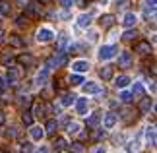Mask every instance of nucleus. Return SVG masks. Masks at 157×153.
Instances as JSON below:
<instances>
[{"mask_svg":"<svg viewBox=\"0 0 157 153\" xmlns=\"http://www.w3.org/2000/svg\"><path fill=\"white\" fill-rule=\"evenodd\" d=\"M140 21V17H138V14L136 12H126V14L122 16V25L124 27H136V23Z\"/></svg>","mask_w":157,"mask_h":153,"instance_id":"6e6552de","label":"nucleus"},{"mask_svg":"<svg viewBox=\"0 0 157 153\" xmlns=\"http://www.w3.org/2000/svg\"><path fill=\"white\" fill-rule=\"evenodd\" d=\"M99 76L103 78V82H111L113 76H114V68H113L111 64H109V66H103V68H101V72H99Z\"/></svg>","mask_w":157,"mask_h":153,"instance_id":"2eb2a0df","label":"nucleus"},{"mask_svg":"<svg viewBox=\"0 0 157 153\" xmlns=\"http://www.w3.org/2000/svg\"><path fill=\"white\" fill-rule=\"evenodd\" d=\"M17 136V130L16 128H12V130H8V138H16Z\"/></svg>","mask_w":157,"mask_h":153,"instance_id":"a19ab883","label":"nucleus"},{"mask_svg":"<svg viewBox=\"0 0 157 153\" xmlns=\"http://www.w3.org/2000/svg\"><path fill=\"white\" fill-rule=\"evenodd\" d=\"M103 136H105V130H103V128H99V130L93 134V140H95V142H97V140H101Z\"/></svg>","mask_w":157,"mask_h":153,"instance_id":"f704fd0d","label":"nucleus"},{"mask_svg":"<svg viewBox=\"0 0 157 153\" xmlns=\"http://www.w3.org/2000/svg\"><path fill=\"white\" fill-rule=\"evenodd\" d=\"M6 41V33H4V29H0V43H4Z\"/></svg>","mask_w":157,"mask_h":153,"instance_id":"49530a36","label":"nucleus"},{"mask_svg":"<svg viewBox=\"0 0 157 153\" xmlns=\"http://www.w3.org/2000/svg\"><path fill=\"white\" fill-rule=\"evenodd\" d=\"M72 72H76V74H83V72H89V68H91V62L89 60H74V62L70 64Z\"/></svg>","mask_w":157,"mask_h":153,"instance_id":"20e7f679","label":"nucleus"},{"mask_svg":"<svg viewBox=\"0 0 157 153\" xmlns=\"http://www.w3.org/2000/svg\"><path fill=\"white\" fill-rule=\"evenodd\" d=\"M130 83H132L130 76H118L117 79H114V87H117V89H124V87H128Z\"/></svg>","mask_w":157,"mask_h":153,"instance_id":"ddd939ff","label":"nucleus"},{"mask_svg":"<svg viewBox=\"0 0 157 153\" xmlns=\"http://www.w3.org/2000/svg\"><path fill=\"white\" fill-rule=\"evenodd\" d=\"M132 95L134 97H140L142 93H144V85H142V82H134V85H132Z\"/></svg>","mask_w":157,"mask_h":153,"instance_id":"bb28decb","label":"nucleus"},{"mask_svg":"<svg viewBox=\"0 0 157 153\" xmlns=\"http://www.w3.org/2000/svg\"><path fill=\"white\" fill-rule=\"evenodd\" d=\"M37 153H49V151H47V147H41V149H39Z\"/></svg>","mask_w":157,"mask_h":153,"instance_id":"09e8293b","label":"nucleus"},{"mask_svg":"<svg viewBox=\"0 0 157 153\" xmlns=\"http://www.w3.org/2000/svg\"><path fill=\"white\" fill-rule=\"evenodd\" d=\"M17 20H20V21H17V25H20V27H23V25H27V17H17Z\"/></svg>","mask_w":157,"mask_h":153,"instance_id":"ea45409f","label":"nucleus"},{"mask_svg":"<svg viewBox=\"0 0 157 153\" xmlns=\"http://www.w3.org/2000/svg\"><path fill=\"white\" fill-rule=\"evenodd\" d=\"M70 83H72V85H82V83H83V76H82V74H76V72H74V74L70 76Z\"/></svg>","mask_w":157,"mask_h":153,"instance_id":"c85d7f7f","label":"nucleus"},{"mask_svg":"<svg viewBox=\"0 0 157 153\" xmlns=\"http://www.w3.org/2000/svg\"><path fill=\"white\" fill-rule=\"evenodd\" d=\"M17 4H20V8H25L29 2H27V0H17Z\"/></svg>","mask_w":157,"mask_h":153,"instance_id":"c03bdc74","label":"nucleus"},{"mask_svg":"<svg viewBox=\"0 0 157 153\" xmlns=\"http://www.w3.org/2000/svg\"><path fill=\"white\" fill-rule=\"evenodd\" d=\"M146 143L149 147H155V126H147L146 128Z\"/></svg>","mask_w":157,"mask_h":153,"instance_id":"dca6fc26","label":"nucleus"},{"mask_svg":"<svg viewBox=\"0 0 157 153\" xmlns=\"http://www.w3.org/2000/svg\"><path fill=\"white\" fill-rule=\"evenodd\" d=\"M54 143H56V147H58V149H64V147H66V140H62V138L56 140Z\"/></svg>","mask_w":157,"mask_h":153,"instance_id":"58836bf2","label":"nucleus"},{"mask_svg":"<svg viewBox=\"0 0 157 153\" xmlns=\"http://www.w3.org/2000/svg\"><path fill=\"white\" fill-rule=\"evenodd\" d=\"M12 14V6L8 0H0V16L2 17H8Z\"/></svg>","mask_w":157,"mask_h":153,"instance_id":"412c9836","label":"nucleus"},{"mask_svg":"<svg viewBox=\"0 0 157 153\" xmlns=\"http://www.w3.org/2000/svg\"><path fill=\"white\" fill-rule=\"evenodd\" d=\"M23 122H25L27 126H31V124H33V114H29V113H25V114H23Z\"/></svg>","mask_w":157,"mask_h":153,"instance_id":"72a5a7b5","label":"nucleus"},{"mask_svg":"<svg viewBox=\"0 0 157 153\" xmlns=\"http://www.w3.org/2000/svg\"><path fill=\"white\" fill-rule=\"evenodd\" d=\"M86 31H87V35H86V37H87V41H89V43H97V39H99V31H97V29H91V27H87Z\"/></svg>","mask_w":157,"mask_h":153,"instance_id":"393cba45","label":"nucleus"},{"mask_svg":"<svg viewBox=\"0 0 157 153\" xmlns=\"http://www.w3.org/2000/svg\"><path fill=\"white\" fill-rule=\"evenodd\" d=\"M147 85H149V89H151V93H155V83H153V82H149Z\"/></svg>","mask_w":157,"mask_h":153,"instance_id":"de8ad7c7","label":"nucleus"},{"mask_svg":"<svg viewBox=\"0 0 157 153\" xmlns=\"http://www.w3.org/2000/svg\"><path fill=\"white\" fill-rule=\"evenodd\" d=\"M70 147H72V149H74L76 153H83V145H80V143H72V145H70Z\"/></svg>","mask_w":157,"mask_h":153,"instance_id":"e433bc0d","label":"nucleus"},{"mask_svg":"<svg viewBox=\"0 0 157 153\" xmlns=\"http://www.w3.org/2000/svg\"><path fill=\"white\" fill-rule=\"evenodd\" d=\"M41 2H49V0H41Z\"/></svg>","mask_w":157,"mask_h":153,"instance_id":"8fccbe9b","label":"nucleus"},{"mask_svg":"<svg viewBox=\"0 0 157 153\" xmlns=\"http://www.w3.org/2000/svg\"><path fill=\"white\" fill-rule=\"evenodd\" d=\"M10 45H14V47H21L23 43H21V39H20V37H16V35H12V37H10Z\"/></svg>","mask_w":157,"mask_h":153,"instance_id":"473e14b6","label":"nucleus"},{"mask_svg":"<svg viewBox=\"0 0 157 153\" xmlns=\"http://www.w3.org/2000/svg\"><path fill=\"white\" fill-rule=\"evenodd\" d=\"M118 66H122V68H128V66H132V54H130V51H124V52L118 56Z\"/></svg>","mask_w":157,"mask_h":153,"instance_id":"4468645a","label":"nucleus"},{"mask_svg":"<svg viewBox=\"0 0 157 153\" xmlns=\"http://www.w3.org/2000/svg\"><path fill=\"white\" fill-rule=\"evenodd\" d=\"M68 43H70L68 33H62V35H60V39H58V52H64L66 47H68Z\"/></svg>","mask_w":157,"mask_h":153,"instance_id":"b1692460","label":"nucleus"},{"mask_svg":"<svg viewBox=\"0 0 157 153\" xmlns=\"http://www.w3.org/2000/svg\"><path fill=\"white\" fill-rule=\"evenodd\" d=\"M93 153H107V149L103 147V145H99V147H95V149H93Z\"/></svg>","mask_w":157,"mask_h":153,"instance_id":"79ce46f5","label":"nucleus"},{"mask_svg":"<svg viewBox=\"0 0 157 153\" xmlns=\"http://www.w3.org/2000/svg\"><path fill=\"white\" fill-rule=\"evenodd\" d=\"M136 51L140 52V54H149V52H151V45H149L147 41H142V43H138V45H136Z\"/></svg>","mask_w":157,"mask_h":153,"instance_id":"5701e85b","label":"nucleus"},{"mask_svg":"<svg viewBox=\"0 0 157 153\" xmlns=\"http://www.w3.org/2000/svg\"><path fill=\"white\" fill-rule=\"evenodd\" d=\"M91 23H93V20H91V14H80L78 16V20H76V25H78V29H83L86 31L87 27H91Z\"/></svg>","mask_w":157,"mask_h":153,"instance_id":"0eeeda50","label":"nucleus"},{"mask_svg":"<svg viewBox=\"0 0 157 153\" xmlns=\"http://www.w3.org/2000/svg\"><path fill=\"white\" fill-rule=\"evenodd\" d=\"M33 147H31V143H23L21 145V153H31Z\"/></svg>","mask_w":157,"mask_h":153,"instance_id":"4c0bfd02","label":"nucleus"},{"mask_svg":"<svg viewBox=\"0 0 157 153\" xmlns=\"http://www.w3.org/2000/svg\"><path fill=\"white\" fill-rule=\"evenodd\" d=\"M4 122H6V114H4L2 111H0V126H2V124H4Z\"/></svg>","mask_w":157,"mask_h":153,"instance_id":"a18cd8bd","label":"nucleus"},{"mask_svg":"<svg viewBox=\"0 0 157 153\" xmlns=\"http://www.w3.org/2000/svg\"><path fill=\"white\" fill-rule=\"evenodd\" d=\"M149 109H153V99L151 97H142L140 101V113H149Z\"/></svg>","mask_w":157,"mask_h":153,"instance_id":"f3484780","label":"nucleus"},{"mask_svg":"<svg viewBox=\"0 0 157 153\" xmlns=\"http://www.w3.org/2000/svg\"><path fill=\"white\" fill-rule=\"evenodd\" d=\"M17 79H20V74H17V70L12 66L10 72H8V76H6V82H8V85H16Z\"/></svg>","mask_w":157,"mask_h":153,"instance_id":"6ab92c4d","label":"nucleus"},{"mask_svg":"<svg viewBox=\"0 0 157 153\" xmlns=\"http://www.w3.org/2000/svg\"><path fill=\"white\" fill-rule=\"evenodd\" d=\"M136 37H138V31H136V29H132V27L122 35V39H124V41H134Z\"/></svg>","mask_w":157,"mask_h":153,"instance_id":"c756f323","label":"nucleus"},{"mask_svg":"<svg viewBox=\"0 0 157 153\" xmlns=\"http://www.w3.org/2000/svg\"><path fill=\"white\" fill-rule=\"evenodd\" d=\"M60 2V6H62V8H66V10H70L72 6H76V0H58Z\"/></svg>","mask_w":157,"mask_h":153,"instance_id":"2f4dec72","label":"nucleus"},{"mask_svg":"<svg viewBox=\"0 0 157 153\" xmlns=\"http://www.w3.org/2000/svg\"><path fill=\"white\" fill-rule=\"evenodd\" d=\"M99 21H101V25H103V27H113V25H114V16L103 14V16L99 17Z\"/></svg>","mask_w":157,"mask_h":153,"instance_id":"4be33fe9","label":"nucleus"},{"mask_svg":"<svg viewBox=\"0 0 157 153\" xmlns=\"http://www.w3.org/2000/svg\"><path fill=\"white\" fill-rule=\"evenodd\" d=\"M82 91L86 95H101L103 93V89H101V85L97 82H87V83H82Z\"/></svg>","mask_w":157,"mask_h":153,"instance_id":"39448f33","label":"nucleus"},{"mask_svg":"<svg viewBox=\"0 0 157 153\" xmlns=\"http://www.w3.org/2000/svg\"><path fill=\"white\" fill-rule=\"evenodd\" d=\"M118 54V48H117V45H113V43H107V45H103L97 51V58L101 60V62H107V60H111V58H114Z\"/></svg>","mask_w":157,"mask_h":153,"instance_id":"f257e3e1","label":"nucleus"},{"mask_svg":"<svg viewBox=\"0 0 157 153\" xmlns=\"http://www.w3.org/2000/svg\"><path fill=\"white\" fill-rule=\"evenodd\" d=\"M29 134H31V140H33V142H41V140L45 138V130L41 126H35V124L29 126Z\"/></svg>","mask_w":157,"mask_h":153,"instance_id":"9d476101","label":"nucleus"},{"mask_svg":"<svg viewBox=\"0 0 157 153\" xmlns=\"http://www.w3.org/2000/svg\"><path fill=\"white\" fill-rule=\"evenodd\" d=\"M20 103H21V105H29V97H27V95H25V97H21Z\"/></svg>","mask_w":157,"mask_h":153,"instance_id":"37998d69","label":"nucleus"},{"mask_svg":"<svg viewBox=\"0 0 157 153\" xmlns=\"http://www.w3.org/2000/svg\"><path fill=\"white\" fill-rule=\"evenodd\" d=\"M74 101H76V95L74 93H64L62 99H60V105H62L64 109H68V107L74 105Z\"/></svg>","mask_w":157,"mask_h":153,"instance_id":"a211bd4d","label":"nucleus"},{"mask_svg":"<svg viewBox=\"0 0 157 153\" xmlns=\"http://www.w3.org/2000/svg\"><path fill=\"white\" fill-rule=\"evenodd\" d=\"M80 128H82V124H80V122H70L66 130H68V134H70V136H76V134H80Z\"/></svg>","mask_w":157,"mask_h":153,"instance_id":"a878e982","label":"nucleus"},{"mask_svg":"<svg viewBox=\"0 0 157 153\" xmlns=\"http://www.w3.org/2000/svg\"><path fill=\"white\" fill-rule=\"evenodd\" d=\"M17 60H20V64H23V66H31V64L35 62V58L31 56V54H21Z\"/></svg>","mask_w":157,"mask_h":153,"instance_id":"cd10ccee","label":"nucleus"},{"mask_svg":"<svg viewBox=\"0 0 157 153\" xmlns=\"http://www.w3.org/2000/svg\"><path fill=\"white\" fill-rule=\"evenodd\" d=\"M74 111L80 116L87 114V111H89V99L87 97H78V99L74 101Z\"/></svg>","mask_w":157,"mask_h":153,"instance_id":"7ed1b4c3","label":"nucleus"},{"mask_svg":"<svg viewBox=\"0 0 157 153\" xmlns=\"http://www.w3.org/2000/svg\"><path fill=\"white\" fill-rule=\"evenodd\" d=\"M60 17H62V20H64V21H68V20H70V17H72V14H70V12H68V10H66V8H64V12H60Z\"/></svg>","mask_w":157,"mask_h":153,"instance_id":"c9c22d12","label":"nucleus"},{"mask_svg":"<svg viewBox=\"0 0 157 153\" xmlns=\"http://www.w3.org/2000/svg\"><path fill=\"white\" fill-rule=\"evenodd\" d=\"M49 79H51V70H49V68H43V70L37 74V78H35V85L43 87V85L49 83Z\"/></svg>","mask_w":157,"mask_h":153,"instance_id":"1a4fd4ad","label":"nucleus"},{"mask_svg":"<svg viewBox=\"0 0 157 153\" xmlns=\"http://www.w3.org/2000/svg\"><path fill=\"white\" fill-rule=\"evenodd\" d=\"M47 130H45V134H49V136H54L56 134V130H58V120H54V118H51L49 122H47Z\"/></svg>","mask_w":157,"mask_h":153,"instance_id":"aec40b11","label":"nucleus"},{"mask_svg":"<svg viewBox=\"0 0 157 153\" xmlns=\"http://www.w3.org/2000/svg\"><path fill=\"white\" fill-rule=\"evenodd\" d=\"M43 114H45V105L37 103V105L33 107V116H37V118H39V116H43Z\"/></svg>","mask_w":157,"mask_h":153,"instance_id":"7c9ffc66","label":"nucleus"},{"mask_svg":"<svg viewBox=\"0 0 157 153\" xmlns=\"http://www.w3.org/2000/svg\"><path fill=\"white\" fill-rule=\"evenodd\" d=\"M101 122H103L105 130H113V128L117 126V122H118V114L117 113H107L103 118H101Z\"/></svg>","mask_w":157,"mask_h":153,"instance_id":"423d86ee","label":"nucleus"},{"mask_svg":"<svg viewBox=\"0 0 157 153\" xmlns=\"http://www.w3.org/2000/svg\"><path fill=\"white\" fill-rule=\"evenodd\" d=\"M101 118H103V113H91V114H89L87 116V126L89 128H95V126H99L101 124Z\"/></svg>","mask_w":157,"mask_h":153,"instance_id":"9b49d317","label":"nucleus"},{"mask_svg":"<svg viewBox=\"0 0 157 153\" xmlns=\"http://www.w3.org/2000/svg\"><path fill=\"white\" fill-rule=\"evenodd\" d=\"M118 101L120 103H124V105H130L132 101H134V95H132V91H128V89H120V93H118Z\"/></svg>","mask_w":157,"mask_h":153,"instance_id":"f8f14e48","label":"nucleus"},{"mask_svg":"<svg viewBox=\"0 0 157 153\" xmlns=\"http://www.w3.org/2000/svg\"><path fill=\"white\" fill-rule=\"evenodd\" d=\"M54 37H56V33H54V29H52L51 25H41V27L37 29V37H35V39L45 45V43H51Z\"/></svg>","mask_w":157,"mask_h":153,"instance_id":"f03ea898","label":"nucleus"}]
</instances>
